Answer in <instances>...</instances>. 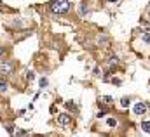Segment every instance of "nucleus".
Here are the masks:
<instances>
[{
	"mask_svg": "<svg viewBox=\"0 0 150 137\" xmlns=\"http://www.w3.org/2000/svg\"><path fill=\"white\" fill-rule=\"evenodd\" d=\"M68 9H70L68 0H52L51 2V10L54 14H65V12H68Z\"/></svg>",
	"mask_w": 150,
	"mask_h": 137,
	"instance_id": "1",
	"label": "nucleus"
},
{
	"mask_svg": "<svg viewBox=\"0 0 150 137\" xmlns=\"http://www.w3.org/2000/svg\"><path fill=\"white\" fill-rule=\"evenodd\" d=\"M133 111H134V115H145V113H147V104L145 103H136L134 108H133Z\"/></svg>",
	"mask_w": 150,
	"mask_h": 137,
	"instance_id": "2",
	"label": "nucleus"
},
{
	"mask_svg": "<svg viewBox=\"0 0 150 137\" xmlns=\"http://www.w3.org/2000/svg\"><path fill=\"white\" fill-rule=\"evenodd\" d=\"M12 68H14L12 63H2L0 64V75H9L12 71Z\"/></svg>",
	"mask_w": 150,
	"mask_h": 137,
	"instance_id": "3",
	"label": "nucleus"
},
{
	"mask_svg": "<svg viewBox=\"0 0 150 137\" xmlns=\"http://www.w3.org/2000/svg\"><path fill=\"white\" fill-rule=\"evenodd\" d=\"M58 122H59V125H70L72 123V118L68 115H59L58 116Z\"/></svg>",
	"mask_w": 150,
	"mask_h": 137,
	"instance_id": "4",
	"label": "nucleus"
},
{
	"mask_svg": "<svg viewBox=\"0 0 150 137\" xmlns=\"http://www.w3.org/2000/svg\"><path fill=\"white\" fill-rule=\"evenodd\" d=\"M7 90V82L4 78H0V92H5Z\"/></svg>",
	"mask_w": 150,
	"mask_h": 137,
	"instance_id": "5",
	"label": "nucleus"
},
{
	"mask_svg": "<svg viewBox=\"0 0 150 137\" xmlns=\"http://www.w3.org/2000/svg\"><path fill=\"white\" fill-rule=\"evenodd\" d=\"M107 125L108 127H117V120L115 118H107Z\"/></svg>",
	"mask_w": 150,
	"mask_h": 137,
	"instance_id": "6",
	"label": "nucleus"
},
{
	"mask_svg": "<svg viewBox=\"0 0 150 137\" xmlns=\"http://www.w3.org/2000/svg\"><path fill=\"white\" fill-rule=\"evenodd\" d=\"M142 129H143L145 132H149V134H150V122H143V123H142Z\"/></svg>",
	"mask_w": 150,
	"mask_h": 137,
	"instance_id": "7",
	"label": "nucleus"
},
{
	"mask_svg": "<svg viewBox=\"0 0 150 137\" xmlns=\"http://www.w3.org/2000/svg\"><path fill=\"white\" fill-rule=\"evenodd\" d=\"M108 64H110V66H117V64H119V57H110Z\"/></svg>",
	"mask_w": 150,
	"mask_h": 137,
	"instance_id": "8",
	"label": "nucleus"
},
{
	"mask_svg": "<svg viewBox=\"0 0 150 137\" xmlns=\"http://www.w3.org/2000/svg\"><path fill=\"white\" fill-rule=\"evenodd\" d=\"M129 103H131V101H129V97H122V99H120V104H122L124 108H127V106H129Z\"/></svg>",
	"mask_w": 150,
	"mask_h": 137,
	"instance_id": "9",
	"label": "nucleus"
},
{
	"mask_svg": "<svg viewBox=\"0 0 150 137\" xmlns=\"http://www.w3.org/2000/svg\"><path fill=\"white\" fill-rule=\"evenodd\" d=\"M142 40H143L145 43H150V35L149 33H143V35H142Z\"/></svg>",
	"mask_w": 150,
	"mask_h": 137,
	"instance_id": "10",
	"label": "nucleus"
},
{
	"mask_svg": "<svg viewBox=\"0 0 150 137\" xmlns=\"http://www.w3.org/2000/svg\"><path fill=\"white\" fill-rule=\"evenodd\" d=\"M86 14H87V7L82 3V5H80V16H86Z\"/></svg>",
	"mask_w": 150,
	"mask_h": 137,
	"instance_id": "11",
	"label": "nucleus"
},
{
	"mask_svg": "<svg viewBox=\"0 0 150 137\" xmlns=\"http://www.w3.org/2000/svg\"><path fill=\"white\" fill-rule=\"evenodd\" d=\"M16 137H28V134H26L25 130H18V132H16Z\"/></svg>",
	"mask_w": 150,
	"mask_h": 137,
	"instance_id": "12",
	"label": "nucleus"
},
{
	"mask_svg": "<svg viewBox=\"0 0 150 137\" xmlns=\"http://www.w3.org/2000/svg\"><path fill=\"white\" fill-rule=\"evenodd\" d=\"M103 103H107V104H112V103H113V99L110 97V96H105V97H103Z\"/></svg>",
	"mask_w": 150,
	"mask_h": 137,
	"instance_id": "13",
	"label": "nucleus"
},
{
	"mask_svg": "<svg viewBox=\"0 0 150 137\" xmlns=\"http://www.w3.org/2000/svg\"><path fill=\"white\" fill-rule=\"evenodd\" d=\"M112 83H115V85H120L122 82H120V78H112Z\"/></svg>",
	"mask_w": 150,
	"mask_h": 137,
	"instance_id": "14",
	"label": "nucleus"
},
{
	"mask_svg": "<svg viewBox=\"0 0 150 137\" xmlns=\"http://www.w3.org/2000/svg\"><path fill=\"white\" fill-rule=\"evenodd\" d=\"M26 78H28V80H33V71H28V73H26Z\"/></svg>",
	"mask_w": 150,
	"mask_h": 137,
	"instance_id": "15",
	"label": "nucleus"
},
{
	"mask_svg": "<svg viewBox=\"0 0 150 137\" xmlns=\"http://www.w3.org/2000/svg\"><path fill=\"white\" fill-rule=\"evenodd\" d=\"M40 87H47V80H45V78L40 80Z\"/></svg>",
	"mask_w": 150,
	"mask_h": 137,
	"instance_id": "16",
	"label": "nucleus"
},
{
	"mask_svg": "<svg viewBox=\"0 0 150 137\" xmlns=\"http://www.w3.org/2000/svg\"><path fill=\"white\" fill-rule=\"evenodd\" d=\"M4 54H5V49H4V47H0V57H4Z\"/></svg>",
	"mask_w": 150,
	"mask_h": 137,
	"instance_id": "17",
	"label": "nucleus"
},
{
	"mask_svg": "<svg viewBox=\"0 0 150 137\" xmlns=\"http://www.w3.org/2000/svg\"><path fill=\"white\" fill-rule=\"evenodd\" d=\"M110 2H112V3H115V2H119V0H110Z\"/></svg>",
	"mask_w": 150,
	"mask_h": 137,
	"instance_id": "18",
	"label": "nucleus"
},
{
	"mask_svg": "<svg viewBox=\"0 0 150 137\" xmlns=\"http://www.w3.org/2000/svg\"><path fill=\"white\" fill-rule=\"evenodd\" d=\"M149 19H150V12H149Z\"/></svg>",
	"mask_w": 150,
	"mask_h": 137,
	"instance_id": "19",
	"label": "nucleus"
}]
</instances>
